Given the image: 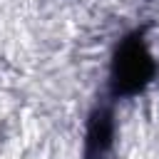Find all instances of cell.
Returning a JSON list of instances; mask_svg holds the SVG:
<instances>
[{"instance_id": "6da1fadb", "label": "cell", "mask_w": 159, "mask_h": 159, "mask_svg": "<svg viewBox=\"0 0 159 159\" xmlns=\"http://www.w3.org/2000/svg\"><path fill=\"white\" fill-rule=\"evenodd\" d=\"M157 75V62L147 47L144 35L129 32L119 45L114 47L112 62H109V94L114 99L137 97L147 89V84Z\"/></svg>"}, {"instance_id": "7a4b0ae2", "label": "cell", "mask_w": 159, "mask_h": 159, "mask_svg": "<svg viewBox=\"0 0 159 159\" xmlns=\"http://www.w3.org/2000/svg\"><path fill=\"white\" fill-rule=\"evenodd\" d=\"M114 142V114L107 104L92 109L84 132V159H104Z\"/></svg>"}]
</instances>
